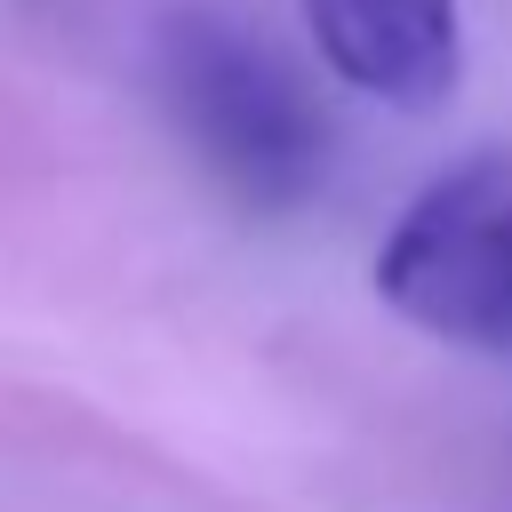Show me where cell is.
<instances>
[{"label": "cell", "mask_w": 512, "mask_h": 512, "mask_svg": "<svg viewBox=\"0 0 512 512\" xmlns=\"http://www.w3.org/2000/svg\"><path fill=\"white\" fill-rule=\"evenodd\" d=\"M152 80H160L176 136L200 152V168L232 200L280 216L320 192L328 112L304 96V80L248 24L208 16V8H176L152 32Z\"/></svg>", "instance_id": "1"}, {"label": "cell", "mask_w": 512, "mask_h": 512, "mask_svg": "<svg viewBox=\"0 0 512 512\" xmlns=\"http://www.w3.org/2000/svg\"><path fill=\"white\" fill-rule=\"evenodd\" d=\"M376 296L464 352L512 360V152L432 176L376 248Z\"/></svg>", "instance_id": "2"}, {"label": "cell", "mask_w": 512, "mask_h": 512, "mask_svg": "<svg viewBox=\"0 0 512 512\" xmlns=\"http://www.w3.org/2000/svg\"><path fill=\"white\" fill-rule=\"evenodd\" d=\"M320 56L376 104L432 112L456 88L464 24L456 0H304Z\"/></svg>", "instance_id": "3"}]
</instances>
